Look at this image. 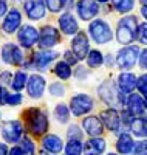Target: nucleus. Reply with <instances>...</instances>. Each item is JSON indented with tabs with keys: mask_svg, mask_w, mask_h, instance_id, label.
<instances>
[{
	"mask_svg": "<svg viewBox=\"0 0 147 155\" xmlns=\"http://www.w3.org/2000/svg\"><path fill=\"white\" fill-rule=\"evenodd\" d=\"M23 121H25L26 129L36 137H41V135L47 134L48 127H50L47 113L42 112L41 109H36V107L26 109L23 112Z\"/></svg>",
	"mask_w": 147,
	"mask_h": 155,
	"instance_id": "f257e3e1",
	"label": "nucleus"
},
{
	"mask_svg": "<svg viewBox=\"0 0 147 155\" xmlns=\"http://www.w3.org/2000/svg\"><path fill=\"white\" fill-rule=\"evenodd\" d=\"M138 33V20L135 16H124L118 22L116 27V41L124 47L130 45L136 39Z\"/></svg>",
	"mask_w": 147,
	"mask_h": 155,
	"instance_id": "f03ea898",
	"label": "nucleus"
},
{
	"mask_svg": "<svg viewBox=\"0 0 147 155\" xmlns=\"http://www.w3.org/2000/svg\"><path fill=\"white\" fill-rule=\"evenodd\" d=\"M98 95L107 106H110V109L126 106V99H124L126 95L119 92L118 85L113 81H104L98 88Z\"/></svg>",
	"mask_w": 147,
	"mask_h": 155,
	"instance_id": "7ed1b4c3",
	"label": "nucleus"
},
{
	"mask_svg": "<svg viewBox=\"0 0 147 155\" xmlns=\"http://www.w3.org/2000/svg\"><path fill=\"white\" fill-rule=\"evenodd\" d=\"M88 34L93 39V42H96L99 45L109 44L113 39V31L109 22H105L102 19H95L93 22H90L88 25Z\"/></svg>",
	"mask_w": 147,
	"mask_h": 155,
	"instance_id": "20e7f679",
	"label": "nucleus"
},
{
	"mask_svg": "<svg viewBox=\"0 0 147 155\" xmlns=\"http://www.w3.org/2000/svg\"><path fill=\"white\" fill-rule=\"evenodd\" d=\"M139 58V47L136 45H127L121 48L116 54V64L121 70H130Z\"/></svg>",
	"mask_w": 147,
	"mask_h": 155,
	"instance_id": "39448f33",
	"label": "nucleus"
},
{
	"mask_svg": "<svg viewBox=\"0 0 147 155\" xmlns=\"http://www.w3.org/2000/svg\"><path fill=\"white\" fill-rule=\"evenodd\" d=\"M95 107V101L93 98L87 93H79V95H74L70 101V112L74 115V116H82V115H87L93 110Z\"/></svg>",
	"mask_w": 147,
	"mask_h": 155,
	"instance_id": "423d86ee",
	"label": "nucleus"
},
{
	"mask_svg": "<svg viewBox=\"0 0 147 155\" xmlns=\"http://www.w3.org/2000/svg\"><path fill=\"white\" fill-rule=\"evenodd\" d=\"M39 45L42 50H50L60 44V33L51 27V25H45V27L39 31Z\"/></svg>",
	"mask_w": 147,
	"mask_h": 155,
	"instance_id": "0eeeda50",
	"label": "nucleus"
},
{
	"mask_svg": "<svg viewBox=\"0 0 147 155\" xmlns=\"http://www.w3.org/2000/svg\"><path fill=\"white\" fill-rule=\"evenodd\" d=\"M2 59L5 64L8 65H22L23 61H25V56H23V51L19 45L16 44H11V42H6L3 47H2Z\"/></svg>",
	"mask_w": 147,
	"mask_h": 155,
	"instance_id": "6e6552de",
	"label": "nucleus"
},
{
	"mask_svg": "<svg viewBox=\"0 0 147 155\" xmlns=\"http://www.w3.org/2000/svg\"><path fill=\"white\" fill-rule=\"evenodd\" d=\"M2 137L6 143H17L23 137V126L17 120L6 121L2 126Z\"/></svg>",
	"mask_w": 147,
	"mask_h": 155,
	"instance_id": "1a4fd4ad",
	"label": "nucleus"
},
{
	"mask_svg": "<svg viewBox=\"0 0 147 155\" xmlns=\"http://www.w3.org/2000/svg\"><path fill=\"white\" fill-rule=\"evenodd\" d=\"M76 12L81 20H95V17L99 14V3L96 0H79L76 3Z\"/></svg>",
	"mask_w": 147,
	"mask_h": 155,
	"instance_id": "9d476101",
	"label": "nucleus"
},
{
	"mask_svg": "<svg viewBox=\"0 0 147 155\" xmlns=\"http://www.w3.org/2000/svg\"><path fill=\"white\" fill-rule=\"evenodd\" d=\"M17 41L20 47L23 48H31L39 42V31L33 25H22L17 33Z\"/></svg>",
	"mask_w": 147,
	"mask_h": 155,
	"instance_id": "9b49d317",
	"label": "nucleus"
},
{
	"mask_svg": "<svg viewBox=\"0 0 147 155\" xmlns=\"http://www.w3.org/2000/svg\"><path fill=\"white\" fill-rule=\"evenodd\" d=\"M90 51V44L88 37L84 31H79L71 41V53L76 56L77 61H84Z\"/></svg>",
	"mask_w": 147,
	"mask_h": 155,
	"instance_id": "f8f14e48",
	"label": "nucleus"
},
{
	"mask_svg": "<svg viewBox=\"0 0 147 155\" xmlns=\"http://www.w3.org/2000/svg\"><path fill=\"white\" fill-rule=\"evenodd\" d=\"M25 14L30 20H41L47 14V6L44 0H25L23 2Z\"/></svg>",
	"mask_w": 147,
	"mask_h": 155,
	"instance_id": "ddd939ff",
	"label": "nucleus"
},
{
	"mask_svg": "<svg viewBox=\"0 0 147 155\" xmlns=\"http://www.w3.org/2000/svg\"><path fill=\"white\" fill-rule=\"evenodd\" d=\"M126 112L129 115H132L133 118L136 116H144L145 110H147V102L141 98V95L138 93H130L127 96V101H126Z\"/></svg>",
	"mask_w": 147,
	"mask_h": 155,
	"instance_id": "4468645a",
	"label": "nucleus"
},
{
	"mask_svg": "<svg viewBox=\"0 0 147 155\" xmlns=\"http://www.w3.org/2000/svg\"><path fill=\"white\" fill-rule=\"evenodd\" d=\"M20 27H22V12L17 8H11L6 12L5 19H3L2 30L6 34H12V33H16Z\"/></svg>",
	"mask_w": 147,
	"mask_h": 155,
	"instance_id": "2eb2a0df",
	"label": "nucleus"
},
{
	"mask_svg": "<svg viewBox=\"0 0 147 155\" xmlns=\"http://www.w3.org/2000/svg\"><path fill=\"white\" fill-rule=\"evenodd\" d=\"M45 87H47V82H45V78L44 76H41V74H31L28 78L26 90H28L30 98H33V99L42 98V95L45 92Z\"/></svg>",
	"mask_w": 147,
	"mask_h": 155,
	"instance_id": "dca6fc26",
	"label": "nucleus"
},
{
	"mask_svg": "<svg viewBox=\"0 0 147 155\" xmlns=\"http://www.w3.org/2000/svg\"><path fill=\"white\" fill-rule=\"evenodd\" d=\"M57 56H59L57 51H53V50H41V51H37V53L34 54L33 64H34V67H36L39 71H45L50 64H51L53 61L57 59Z\"/></svg>",
	"mask_w": 147,
	"mask_h": 155,
	"instance_id": "f3484780",
	"label": "nucleus"
},
{
	"mask_svg": "<svg viewBox=\"0 0 147 155\" xmlns=\"http://www.w3.org/2000/svg\"><path fill=\"white\" fill-rule=\"evenodd\" d=\"M101 121L102 124L109 129L110 132H118L119 127H121V123H122V118L119 112L116 109H107L104 112H101Z\"/></svg>",
	"mask_w": 147,
	"mask_h": 155,
	"instance_id": "a211bd4d",
	"label": "nucleus"
},
{
	"mask_svg": "<svg viewBox=\"0 0 147 155\" xmlns=\"http://www.w3.org/2000/svg\"><path fill=\"white\" fill-rule=\"evenodd\" d=\"M59 28L67 36H76L79 33V23L71 12H64L59 17Z\"/></svg>",
	"mask_w": 147,
	"mask_h": 155,
	"instance_id": "6ab92c4d",
	"label": "nucleus"
},
{
	"mask_svg": "<svg viewBox=\"0 0 147 155\" xmlns=\"http://www.w3.org/2000/svg\"><path fill=\"white\" fill-rule=\"evenodd\" d=\"M136 82H138V78L130 73V71H122L121 74L118 76V81L116 85L119 88V92L124 93V95H130L133 90L136 88Z\"/></svg>",
	"mask_w": 147,
	"mask_h": 155,
	"instance_id": "aec40b11",
	"label": "nucleus"
},
{
	"mask_svg": "<svg viewBox=\"0 0 147 155\" xmlns=\"http://www.w3.org/2000/svg\"><path fill=\"white\" fill-rule=\"evenodd\" d=\"M82 127L87 135H90L91 138H96V137H101L102 132H104V124L102 121L98 118V116H87L82 121Z\"/></svg>",
	"mask_w": 147,
	"mask_h": 155,
	"instance_id": "412c9836",
	"label": "nucleus"
},
{
	"mask_svg": "<svg viewBox=\"0 0 147 155\" xmlns=\"http://www.w3.org/2000/svg\"><path fill=\"white\" fill-rule=\"evenodd\" d=\"M107 147V141L101 137L90 138L84 144V153L85 155H102Z\"/></svg>",
	"mask_w": 147,
	"mask_h": 155,
	"instance_id": "4be33fe9",
	"label": "nucleus"
},
{
	"mask_svg": "<svg viewBox=\"0 0 147 155\" xmlns=\"http://www.w3.org/2000/svg\"><path fill=\"white\" fill-rule=\"evenodd\" d=\"M42 147L50 153H60L62 149H64V141L60 140V137H57L54 134H50V135L44 137Z\"/></svg>",
	"mask_w": 147,
	"mask_h": 155,
	"instance_id": "5701e85b",
	"label": "nucleus"
},
{
	"mask_svg": "<svg viewBox=\"0 0 147 155\" xmlns=\"http://www.w3.org/2000/svg\"><path fill=\"white\" fill-rule=\"evenodd\" d=\"M135 149V141H133L132 135L127 134V132H122L121 135L118 137V141H116V150L122 155H129L133 152Z\"/></svg>",
	"mask_w": 147,
	"mask_h": 155,
	"instance_id": "b1692460",
	"label": "nucleus"
},
{
	"mask_svg": "<svg viewBox=\"0 0 147 155\" xmlns=\"http://www.w3.org/2000/svg\"><path fill=\"white\" fill-rule=\"evenodd\" d=\"M130 130L136 137H147V118L145 116H136L129 124Z\"/></svg>",
	"mask_w": 147,
	"mask_h": 155,
	"instance_id": "393cba45",
	"label": "nucleus"
},
{
	"mask_svg": "<svg viewBox=\"0 0 147 155\" xmlns=\"http://www.w3.org/2000/svg\"><path fill=\"white\" fill-rule=\"evenodd\" d=\"M45 6L51 12H60L62 9H71L74 2L73 0H44Z\"/></svg>",
	"mask_w": 147,
	"mask_h": 155,
	"instance_id": "a878e982",
	"label": "nucleus"
},
{
	"mask_svg": "<svg viewBox=\"0 0 147 155\" xmlns=\"http://www.w3.org/2000/svg\"><path fill=\"white\" fill-rule=\"evenodd\" d=\"M85 61H87V65L90 68H98L104 64V56H102V53L99 50H90Z\"/></svg>",
	"mask_w": 147,
	"mask_h": 155,
	"instance_id": "bb28decb",
	"label": "nucleus"
},
{
	"mask_svg": "<svg viewBox=\"0 0 147 155\" xmlns=\"http://www.w3.org/2000/svg\"><path fill=\"white\" fill-rule=\"evenodd\" d=\"M54 118L60 123V124H67L68 123V120H70V107L67 106V104H64V102H60V104H57L56 107H54Z\"/></svg>",
	"mask_w": 147,
	"mask_h": 155,
	"instance_id": "cd10ccee",
	"label": "nucleus"
},
{
	"mask_svg": "<svg viewBox=\"0 0 147 155\" xmlns=\"http://www.w3.org/2000/svg\"><path fill=\"white\" fill-rule=\"evenodd\" d=\"M26 82H28V74H26L25 71H16L14 73V76H12V81H11V87H12V90H16V92L19 93L20 90H23L25 88V85H26Z\"/></svg>",
	"mask_w": 147,
	"mask_h": 155,
	"instance_id": "c85d7f7f",
	"label": "nucleus"
},
{
	"mask_svg": "<svg viewBox=\"0 0 147 155\" xmlns=\"http://www.w3.org/2000/svg\"><path fill=\"white\" fill-rule=\"evenodd\" d=\"M54 74L59 78V79H62V81H67V79H70L71 78V74H73V71H71V67L68 65L67 62H64V61H60V62H57L56 65H54Z\"/></svg>",
	"mask_w": 147,
	"mask_h": 155,
	"instance_id": "c756f323",
	"label": "nucleus"
},
{
	"mask_svg": "<svg viewBox=\"0 0 147 155\" xmlns=\"http://www.w3.org/2000/svg\"><path fill=\"white\" fill-rule=\"evenodd\" d=\"M84 152V144L79 140H68L65 146V153L67 155H82Z\"/></svg>",
	"mask_w": 147,
	"mask_h": 155,
	"instance_id": "7c9ffc66",
	"label": "nucleus"
},
{
	"mask_svg": "<svg viewBox=\"0 0 147 155\" xmlns=\"http://www.w3.org/2000/svg\"><path fill=\"white\" fill-rule=\"evenodd\" d=\"M112 2H113V8L121 14L130 12L135 8V0H112Z\"/></svg>",
	"mask_w": 147,
	"mask_h": 155,
	"instance_id": "2f4dec72",
	"label": "nucleus"
},
{
	"mask_svg": "<svg viewBox=\"0 0 147 155\" xmlns=\"http://www.w3.org/2000/svg\"><path fill=\"white\" fill-rule=\"evenodd\" d=\"M19 147L23 150L25 155H34V152H36V146H34V143H33V140H31L30 137H26V135L22 137Z\"/></svg>",
	"mask_w": 147,
	"mask_h": 155,
	"instance_id": "473e14b6",
	"label": "nucleus"
},
{
	"mask_svg": "<svg viewBox=\"0 0 147 155\" xmlns=\"http://www.w3.org/2000/svg\"><path fill=\"white\" fill-rule=\"evenodd\" d=\"M23 101V96L20 93H5V104L6 106H19L20 102Z\"/></svg>",
	"mask_w": 147,
	"mask_h": 155,
	"instance_id": "72a5a7b5",
	"label": "nucleus"
},
{
	"mask_svg": "<svg viewBox=\"0 0 147 155\" xmlns=\"http://www.w3.org/2000/svg\"><path fill=\"white\" fill-rule=\"evenodd\" d=\"M136 87H138L139 93H141V98H142V99H144V101L147 102V73L138 78Z\"/></svg>",
	"mask_w": 147,
	"mask_h": 155,
	"instance_id": "f704fd0d",
	"label": "nucleus"
},
{
	"mask_svg": "<svg viewBox=\"0 0 147 155\" xmlns=\"http://www.w3.org/2000/svg\"><path fill=\"white\" fill-rule=\"evenodd\" d=\"M67 135H68V140H79V141H82V137H84L81 127L76 126V124H71V126L68 127Z\"/></svg>",
	"mask_w": 147,
	"mask_h": 155,
	"instance_id": "c9c22d12",
	"label": "nucleus"
},
{
	"mask_svg": "<svg viewBox=\"0 0 147 155\" xmlns=\"http://www.w3.org/2000/svg\"><path fill=\"white\" fill-rule=\"evenodd\" d=\"M50 93H51V96H57V98L64 96V95H65V87H64V84H62V82H53V84L50 85Z\"/></svg>",
	"mask_w": 147,
	"mask_h": 155,
	"instance_id": "e433bc0d",
	"label": "nucleus"
},
{
	"mask_svg": "<svg viewBox=\"0 0 147 155\" xmlns=\"http://www.w3.org/2000/svg\"><path fill=\"white\" fill-rule=\"evenodd\" d=\"M136 39H138V41H139L141 44L147 45V22H145V23H141V25H138Z\"/></svg>",
	"mask_w": 147,
	"mask_h": 155,
	"instance_id": "4c0bfd02",
	"label": "nucleus"
},
{
	"mask_svg": "<svg viewBox=\"0 0 147 155\" xmlns=\"http://www.w3.org/2000/svg\"><path fill=\"white\" fill-rule=\"evenodd\" d=\"M133 153H135V155H147V140H142V141L135 143Z\"/></svg>",
	"mask_w": 147,
	"mask_h": 155,
	"instance_id": "58836bf2",
	"label": "nucleus"
},
{
	"mask_svg": "<svg viewBox=\"0 0 147 155\" xmlns=\"http://www.w3.org/2000/svg\"><path fill=\"white\" fill-rule=\"evenodd\" d=\"M11 81H12V74L9 71H2L0 73V85H11Z\"/></svg>",
	"mask_w": 147,
	"mask_h": 155,
	"instance_id": "ea45409f",
	"label": "nucleus"
},
{
	"mask_svg": "<svg viewBox=\"0 0 147 155\" xmlns=\"http://www.w3.org/2000/svg\"><path fill=\"white\" fill-rule=\"evenodd\" d=\"M64 62H67V64L71 67V65H74V64L77 62V59H76V56L71 53L70 50H67L65 53H64Z\"/></svg>",
	"mask_w": 147,
	"mask_h": 155,
	"instance_id": "a19ab883",
	"label": "nucleus"
},
{
	"mask_svg": "<svg viewBox=\"0 0 147 155\" xmlns=\"http://www.w3.org/2000/svg\"><path fill=\"white\" fill-rule=\"evenodd\" d=\"M138 62H139V67H141L142 70H147V48L142 50V53H139Z\"/></svg>",
	"mask_w": 147,
	"mask_h": 155,
	"instance_id": "79ce46f5",
	"label": "nucleus"
},
{
	"mask_svg": "<svg viewBox=\"0 0 147 155\" xmlns=\"http://www.w3.org/2000/svg\"><path fill=\"white\" fill-rule=\"evenodd\" d=\"M8 12V2L6 0H0V19L5 17Z\"/></svg>",
	"mask_w": 147,
	"mask_h": 155,
	"instance_id": "37998d69",
	"label": "nucleus"
},
{
	"mask_svg": "<svg viewBox=\"0 0 147 155\" xmlns=\"http://www.w3.org/2000/svg\"><path fill=\"white\" fill-rule=\"evenodd\" d=\"M8 155H25V153H23V150L19 146H14V147H11L8 150Z\"/></svg>",
	"mask_w": 147,
	"mask_h": 155,
	"instance_id": "c03bdc74",
	"label": "nucleus"
},
{
	"mask_svg": "<svg viewBox=\"0 0 147 155\" xmlns=\"http://www.w3.org/2000/svg\"><path fill=\"white\" fill-rule=\"evenodd\" d=\"M76 76H77V78H81V79H84V78H87V70H85L84 67H77Z\"/></svg>",
	"mask_w": 147,
	"mask_h": 155,
	"instance_id": "a18cd8bd",
	"label": "nucleus"
},
{
	"mask_svg": "<svg viewBox=\"0 0 147 155\" xmlns=\"http://www.w3.org/2000/svg\"><path fill=\"white\" fill-rule=\"evenodd\" d=\"M5 93H6V90L0 85V106L5 104Z\"/></svg>",
	"mask_w": 147,
	"mask_h": 155,
	"instance_id": "49530a36",
	"label": "nucleus"
},
{
	"mask_svg": "<svg viewBox=\"0 0 147 155\" xmlns=\"http://www.w3.org/2000/svg\"><path fill=\"white\" fill-rule=\"evenodd\" d=\"M0 155H8V147L3 143H0Z\"/></svg>",
	"mask_w": 147,
	"mask_h": 155,
	"instance_id": "de8ad7c7",
	"label": "nucleus"
},
{
	"mask_svg": "<svg viewBox=\"0 0 147 155\" xmlns=\"http://www.w3.org/2000/svg\"><path fill=\"white\" fill-rule=\"evenodd\" d=\"M141 14H142V17L147 20V5H142V6H141Z\"/></svg>",
	"mask_w": 147,
	"mask_h": 155,
	"instance_id": "09e8293b",
	"label": "nucleus"
},
{
	"mask_svg": "<svg viewBox=\"0 0 147 155\" xmlns=\"http://www.w3.org/2000/svg\"><path fill=\"white\" fill-rule=\"evenodd\" d=\"M98 3H105V2H109V0H96Z\"/></svg>",
	"mask_w": 147,
	"mask_h": 155,
	"instance_id": "8fccbe9b",
	"label": "nucleus"
},
{
	"mask_svg": "<svg viewBox=\"0 0 147 155\" xmlns=\"http://www.w3.org/2000/svg\"><path fill=\"white\" fill-rule=\"evenodd\" d=\"M0 121H2V113H0Z\"/></svg>",
	"mask_w": 147,
	"mask_h": 155,
	"instance_id": "3c124183",
	"label": "nucleus"
},
{
	"mask_svg": "<svg viewBox=\"0 0 147 155\" xmlns=\"http://www.w3.org/2000/svg\"><path fill=\"white\" fill-rule=\"evenodd\" d=\"M109 155H116V153H109Z\"/></svg>",
	"mask_w": 147,
	"mask_h": 155,
	"instance_id": "603ef678",
	"label": "nucleus"
},
{
	"mask_svg": "<svg viewBox=\"0 0 147 155\" xmlns=\"http://www.w3.org/2000/svg\"><path fill=\"white\" fill-rule=\"evenodd\" d=\"M42 155H48V153H42Z\"/></svg>",
	"mask_w": 147,
	"mask_h": 155,
	"instance_id": "864d4df0",
	"label": "nucleus"
}]
</instances>
